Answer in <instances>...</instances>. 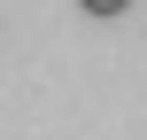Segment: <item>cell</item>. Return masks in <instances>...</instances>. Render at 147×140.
Returning <instances> with one entry per match:
<instances>
[{
  "instance_id": "1",
  "label": "cell",
  "mask_w": 147,
  "mask_h": 140,
  "mask_svg": "<svg viewBox=\"0 0 147 140\" xmlns=\"http://www.w3.org/2000/svg\"><path fill=\"white\" fill-rule=\"evenodd\" d=\"M85 16H124V0H78Z\"/></svg>"
}]
</instances>
